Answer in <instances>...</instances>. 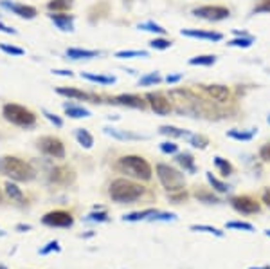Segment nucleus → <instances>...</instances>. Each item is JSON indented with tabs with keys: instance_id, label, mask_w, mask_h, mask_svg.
<instances>
[{
	"instance_id": "33",
	"label": "nucleus",
	"mask_w": 270,
	"mask_h": 269,
	"mask_svg": "<svg viewBox=\"0 0 270 269\" xmlns=\"http://www.w3.org/2000/svg\"><path fill=\"white\" fill-rule=\"evenodd\" d=\"M256 134V130H251V132H239V130H229L227 135L233 137V139H238V141H251L252 137Z\"/></svg>"
},
{
	"instance_id": "58",
	"label": "nucleus",
	"mask_w": 270,
	"mask_h": 269,
	"mask_svg": "<svg viewBox=\"0 0 270 269\" xmlns=\"http://www.w3.org/2000/svg\"><path fill=\"white\" fill-rule=\"evenodd\" d=\"M0 269H6V268H4V266H0Z\"/></svg>"
},
{
	"instance_id": "9",
	"label": "nucleus",
	"mask_w": 270,
	"mask_h": 269,
	"mask_svg": "<svg viewBox=\"0 0 270 269\" xmlns=\"http://www.w3.org/2000/svg\"><path fill=\"white\" fill-rule=\"evenodd\" d=\"M144 100L150 103L151 110L155 112V114H160V116H168L173 110V105L168 98L164 96L162 92H148L144 96Z\"/></svg>"
},
{
	"instance_id": "27",
	"label": "nucleus",
	"mask_w": 270,
	"mask_h": 269,
	"mask_svg": "<svg viewBox=\"0 0 270 269\" xmlns=\"http://www.w3.org/2000/svg\"><path fill=\"white\" fill-rule=\"evenodd\" d=\"M176 163H178L184 170L195 172V159H193V155L191 154H178L176 155Z\"/></svg>"
},
{
	"instance_id": "5",
	"label": "nucleus",
	"mask_w": 270,
	"mask_h": 269,
	"mask_svg": "<svg viewBox=\"0 0 270 269\" xmlns=\"http://www.w3.org/2000/svg\"><path fill=\"white\" fill-rule=\"evenodd\" d=\"M2 116L6 118V121L13 123L20 128H32L36 125V116L29 109H25L16 103H6L2 107Z\"/></svg>"
},
{
	"instance_id": "7",
	"label": "nucleus",
	"mask_w": 270,
	"mask_h": 269,
	"mask_svg": "<svg viewBox=\"0 0 270 269\" xmlns=\"http://www.w3.org/2000/svg\"><path fill=\"white\" fill-rule=\"evenodd\" d=\"M38 148H40L45 155L54 157V159H63V157H65V145L62 143V139L52 137V135L40 137V139H38Z\"/></svg>"
},
{
	"instance_id": "18",
	"label": "nucleus",
	"mask_w": 270,
	"mask_h": 269,
	"mask_svg": "<svg viewBox=\"0 0 270 269\" xmlns=\"http://www.w3.org/2000/svg\"><path fill=\"white\" fill-rule=\"evenodd\" d=\"M58 94H62L65 98H72V100H83V101H92V100H97L95 96L88 94L85 90H79L76 87H58L56 89Z\"/></svg>"
},
{
	"instance_id": "28",
	"label": "nucleus",
	"mask_w": 270,
	"mask_h": 269,
	"mask_svg": "<svg viewBox=\"0 0 270 269\" xmlns=\"http://www.w3.org/2000/svg\"><path fill=\"white\" fill-rule=\"evenodd\" d=\"M216 62V56L214 54H200V56H193L189 60V65H204V67H209Z\"/></svg>"
},
{
	"instance_id": "47",
	"label": "nucleus",
	"mask_w": 270,
	"mask_h": 269,
	"mask_svg": "<svg viewBox=\"0 0 270 269\" xmlns=\"http://www.w3.org/2000/svg\"><path fill=\"white\" fill-rule=\"evenodd\" d=\"M50 251H60V246H58V242H49L45 248H42L40 250V255H49Z\"/></svg>"
},
{
	"instance_id": "45",
	"label": "nucleus",
	"mask_w": 270,
	"mask_h": 269,
	"mask_svg": "<svg viewBox=\"0 0 270 269\" xmlns=\"http://www.w3.org/2000/svg\"><path fill=\"white\" fill-rule=\"evenodd\" d=\"M160 150H162L164 154H175L176 150H178V145H175L173 141H164L160 145Z\"/></svg>"
},
{
	"instance_id": "40",
	"label": "nucleus",
	"mask_w": 270,
	"mask_h": 269,
	"mask_svg": "<svg viewBox=\"0 0 270 269\" xmlns=\"http://www.w3.org/2000/svg\"><path fill=\"white\" fill-rule=\"evenodd\" d=\"M252 13L258 15V13H270V0H258V4L254 6Z\"/></svg>"
},
{
	"instance_id": "46",
	"label": "nucleus",
	"mask_w": 270,
	"mask_h": 269,
	"mask_svg": "<svg viewBox=\"0 0 270 269\" xmlns=\"http://www.w3.org/2000/svg\"><path fill=\"white\" fill-rule=\"evenodd\" d=\"M227 228H236V230H245V231L254 230V228H252V224H249V222H229V224H227Z\"/></svg>"
},
{
	"instance_id": "23",
	"label": "nucleus",
	"mask_w": 270,
	"mask_h": 269,
	"mask_svg": "<svg viewBox=\"0 0 270 269\" xmlns=\"http://www.w3.org/2000/svg\"><path fill=\"white\" fill-rule=\"evenodd\" d=\"M81 78H85V80H88V82H94V84H101V85H112V84H115V76H103V74L81 72Z\"/></svg>"
},
{
	"instance_id": "57",
	"label": "nucleus",
	"mask_w": 270,
	"mask_h": 269,
	"mask_svg": "<svg viewBox=\"0 0 270 269\" xmlns=\"http://www.w3.org/2000/svg\"><path fill=\"white\" fill-rule=\"evenodd\" d=\"M267 235H269V237H270V231H267Z\"/></svg>"
},
{
	"instance_id": "41",
	"label": "nucleus",
	"mask_w": 270,
	"mask_h": 269,
	"mask_svg": "<svg viewBox=\"0 0 270 269\" xmlns=\"http://www.w3.org/2000/svg\"><path fill=\"white\" fill-rule=\"evenodd\" d=\"M0 49L7 54H13V56H22L24 54V49H20V47H15V45H9V44H0Z\"/></svg>"
},
{
	"instance_id": "6",
	"label": "nucleus",
	"mask_w": 270,
	"mask_h": 269,
	"mask_svg": "<svg viewBox=\"0 0 270 269\" xmlns=\"http://www.w3.org/2000/svg\"><path fill=\"white\" fill-rule=\"evenodd\" d=\"M157 175H159V181L162 183V186L170 193L184 190V185H186L184 173L175 170L170 165H157Z\"/></svg>"
},
{
	"instance_id": "11",
	"label": "nucleus",
	"mask_w": 270,
	"mask_h": 269,
	"mask_svg": "<svg viewBox=\"0 0 270 269\" xmlns=\"http://www.w3.org/2000/svg\"><path fill=\"white\" fill-rule=\"evenodd\" d=\"M42 222L45 226H50V228H70L72 222H74V219H72L70 213L58 210V212H50L47 215H44Z\"/></svg>"
},
{
	"instance_id": "2",
	"label": "nucleus",
	"mask_w": 270,
	"mask_h": 269,
	"mask_svg": "<svg viewBox=\"0 0 270 269\" xmlns=\"http://www.w3.org/2000/svg\"><path fill=\"white\" fill-rule=\"evenodd\" d=\"M0 173H4L13 181H20V183H27V181L34 179V168L25 163V161L15 157V155H4L0 157Z\"/></svg>"
},
{
	"instance_id": "35",
	"label": "nucleus",
	"mask_w": 270,
	"mask_h": 269,
	"mask_svg": "<svg viewBox=\"0 0 270 269\" xmlns=\"http://www.w3.org/2000/svg\"><path fill=\"white\" fill-rule=\"evenodd\" d=\"M160 82H162V78H160L159 72H150V74H146V76H143L139 80V85L146 87V85H155V84H160Z\"/></svg>"
},
{
	"instance_id": "38",
	"label": "nucleus",
	"mask_w": 270,
	"mask_h": 269,
	"mask_svg": "<svg viewBox=\"0 0 270 269\" xmlns=\"http://www.w3.org/2000/svg\"><path fill=\"white\" fill-rule=\"evenodd\" d=\"M133 56L148 58V51H132V49H128V51H117L115 52V58H133Z\"/></svg>"
},
{
	"instance_id": "32",
	"label": "nucleus",
	"mask_w": 270,
	"mask_h": 269,
	"mask_svg": "<svg viewBox=\"0 0 270 269\" xmlns=\"http://www.w3.org/2000/svg\"><path fill=\"white\" fill-rule=\"evenodd\" d=\"M252 44H254V38L247 34V36H238V38L231 40L227 45H231V47H243V49H249Z\"/></svg>"
},
{
	"instance_id": "20",
	"label": "nucleus",
	"mask_w": 270,
	"mask_h": 269,
	"mask_svg": "<svg viewBox=\"0 0 270 269\" xmlns=\"http://www.w3.org/2000/svg\"><path fill=\"white\" fill-rule=\"evenodd\" d=\"M63 110H65V114L69 116V118H74V119L90 118V110L85 109V107H79V105H74V103H65Z\"/></svg>"
},
{
	"instance_id": "50",
	"label": "nucleus",
	"mask_w": 270,
	"mask_h": 269,
	"mask_svg": "<svg viewBox=\"0 0 270 269\" xmlns=\"http://www.w3.org/2000/svg\"><path fill=\"white\" fill-rule=\"evenodd\" d=\"M182 80V74H170V76H166V82L168 84H176V82H180Z\"/></svg>"
},
{
	"instance_id": "8",
	"label": "nucleus",
	"mask_w": 270,
	"mask_h": 269,
	"mask_svg": "<svg viewBox=\"0 0 270 269\" xmlns=\"http://www.w3.org/2000/svg\"><path fill=\"white\" fill-rule=\"evenodd\" d=\"M193 15L198 18L209 20V22H220V20L229 18L231 11L225 6H202L193 9Z\"/></svg>"
},
{
	"instance_id": "55",
	"label": "nucleus",
	"mask_w": 270,
	"mask_h": 269,
	"mask_svg": "<svg viewBox=\"0 0 270 269\" xmlns=\"http://www.w3.org/2000/svg\"><path fill=\"white\" fill-rule=\"evenodd\" d=\"M251 269H256V268H251ZM258 269H270L269 266H265V268H258Z\"/></svg>"
},
{
	"instance_id": "31",
	"label": "nucleus",
	"mask_w": 270,
	"mask_h": 269,
	"mask_svg": "<svg viewBox=\"0 0 270 269\" xmlns=\"http://www.w3.org/2000/svg\"><path fill=\"white\" fill-rule=\"evenodd\" d=\"M6 193L13 199V201H18V202L24 201V193H22V190H20L16 185H13L11 181H7L6 183Z\"/></svg>"
},
{
	"instance_id": "17",
	"label": "nucleus",
	"mask_w": 270,
	"mask_h": 269,
	"mask_svg": "<svg viewBox=\"0 0 270 269\" xmlns=\"http://www.w3.org/2000/svg\"><path fill=\"white\" fill-rule=\"evenodd\" d=\"M184 36H189V38H202V40H209V42H220L223 38L222 33L216 31H200V29H182Z\"/></svg>"
},
{
	"instance_id": "48",
	"label": "nucleus",
	"mask_w": 270,
	"mask_h": 269,
	"mask_svg": "<svg viewBox=\"0 0 270 269\" xmlns=\"http://www.w3.org/2000/svg\"><path fill=\"white\" fill-rule=\"evenodd\" d=\"M259 157L263 161H270V143H265L263 147L259 148Z\"/></svg>"
},
{
	"instance_id": "51",
	"label": "nucleus",
	"mask_w": 270,
	"mask_h": 269,
	"mask_svg": "<svg viewBox=\"0 0 270 269\" xmlns=\"http://www.w3.org/2000/svg\"><path fill=\"white\" fill-rule=\"evenodd\" d=\"M0 31L2 33H7V34H16V31L13 29V27H7V26H4L2 22H0Z\"/></svg>"
},
{
	"instance_id": "1",
	"label": "nucleus",
	"mask_w": 270,
	"mask_h": 269,
	"mask_svg": "<svg viewBox=\"0 0 270 269\" xmlns=\"http://www.w3.org/2000/svg\"><path fill=\"white\" fill-rule=\"evenodd\" d=\"M170 100L175 105V110L178 114H191L193 118H198V116H209L206 105H204V100L198 98L189 89H173L170 92Z\"/></svg>"
},
{
	"instance_id": "44",
	"label": "nucleus",
	"mask_w": 270,
	"mask_h": 269,
	"mask_svg": "<svg viewBox=\"0 0 270 269\" xmlns=\"http://www.w3.org/2000/svg\"><path fill=\"white\" fill-rule=\"evenodd\" d=\"M44 116L49 119L54 127H58V128H62L63 127V121H62V118H58L56 114H52V112H49V110H44Z\"/></svg>"
},
{
	"instance_id": "19",
	"label": "nucleus",
	"mask_w": 270,
	"mask_h": 269,
	"mask_svg": "<svg viewBox=\"0 0 270 269\" xmlns=\"http://www.w3.org/2000/svg\"><path fill=\"white\" fill-rule=\"evenodd\" d=\"M108 13H110V4L103 0V2H97V4H94V6L88 9V20H90V24H97Z\"/></svg>"
},
{
	"instance_id": "53",
	"label": "nucleus",
	"mask_w": 270,
	"mask_h": 269,
	"mask_svg": "<svg viewBox=\"0 0 270 269\" xmlns=\"http://www.w3.org/2000/svg\"><path fill=\"white\" fill-rule=\"evenodd\" d=\"M263 202H267V206L270 208V188H269V190H265V193H263Z\"/></svg>"
},
{
	"instance_id": "3",
	"label": "nucleus",
	"mask_w": 270,
	"mask_h": 269,
	"mask_svg": "<svg viewBox=\"0 0 270 269\" xmlns=\"http://www.w3.org/2000/svg\"><path fill=\"white\" fill-rule=\"evenodd\" d=\"M144 193V186L137 185L130 179H115L112 181L110 185V190H108V195L112 197V201L115 202H135L137 199L143 197Z\"/></svg>"
},
{
	"instance_id": "37",
	"label": "nucleus",
	"mask_w": 270,
	"mask_h": 269,
	"mask_svg": "<svg viewBox=\"0 0 270 269\" xmlns=\"http://www.w3.org/2000/svg\"><path fill=\"white\" fill-rule=\"evenodd\" d=\"M150 47L151 49H157V51H164V49H170L171 42L166 38H153L150 42Z\"/></svg>"
},
{
	"instance_id": "52",
	"label": "nucleus",
	"mask_w": 270,
	"mask_h": 269,
	"mask_svg": "<svg viewBox=\"0 0 270 269\" xmlns=\"http://www.w3.org/2000/svg\"><path fill=\"white\" fill-rule=\"evenodd\" d=\"M54 74H60V76H74V72H70V71H62V69H54Z\"/></svg>"
},
{
	"instance_id": "24",
	"label": "nucleus",
	"mask_w": 270,
	"mask_h": 269,
	"mask_svg": "<svg viewBox=\"0 0 270 269\" xmlns=\"http://www.w3.org/2000/svg\"><path fill=\"white\" fill-rule=\"evenodd\" d=\"M105 134L112 135L115 139H121V141H126V139H144V137H141V135L130 134V132H123V130H117V128H112V127H105Z\"/></svg>"
},
{
	"instance_id": "26",
	"label": "nucleus",
	"mask_w": 270,
	"mask_h": 269,
	"mask_svg": "<svg viewBox=\"0 0 270 269\" xmlns=\"http://www.w3.org/2000/svg\"><path fill=\"white\" fill-rule=\"evenodd\" d=\"M159 130H160V134L170 135V137H188L189 135L188 130H182V128H176V127H170V125H164V127H160Z\"/></svg>"
},
{
	"instance_id": "15",
	"label": "nucleus",
	"mask_w": 270,
	"mask_h": 269,
	"mask_svg": "<svg viewBox=\"0 0 270 269\" xmlns=\"http://www.w3.org/2000/svg\"><path fill=\"white\" fill-rule=\"evenodd\" d=\"M72 181H74V172H72L69 167L52 168V172H50V183L65 186V185H69V183H72Z\"/></svg>"
},
{
	"instance_id": "12",
	"label": "nucleus",
	"mask_w": 270,
	"mask_h": 269,
	"mask_svg": "<svg viewBox=\"0 0 270 269\" xmlns=\"http://www.w3.org/2000/svg\"><path fill=\"white\" fill-rule=\"evenodd\" d=\"M231 204L234 206V210H238L239 213H258L259 212V202L256 199L249 197V195H238V197L231 199Z\"/></svg>"
},
{
	"instance_id": "42",
	"label": "nucleus",
	"mask_w": 270,
	"mask_h": 269,
	"mask_svg": "<svg viewBox=\"0 0 270 269\" xmlns=\"http://www.w3.org/2000/svg\"><path fill=\"white\" fill-rule=\"evenodd\" d=\"M196 199L206 201V202H218V199L214 197L211 192H207V190H198V192H196Z\"/></svg>"
},
{
	"instance_id": "4",
	"label": "nucleus",
	"mask_w": 270,
	"mask_h": 269,
	"mask_svg": "<svg viewBox=\"0 0 270 269\" xmlns=\"http://www.w3.org/2000/svg\"><path fill=\"white\" fill-rule=\"evenodd\" d=\"M117 170L141 181L151 179L150 163L144 157H141V155H125V157H121L119 163H117Z\"/></svg>"
},
{
	"instance_id": "22",
	"label": "nucleus",
	"mask_w": 270,
	"mask_h": 269,
	"mask_svg": "<svg viewBox=\"0 0 270 269\" xmlns=\"http://www.w3.org/2000/svg\"><path fill=\"white\" fill-rule=\"evenodd\" d=\"M74 6V0H50L47 4V9L50 13H65Z\"/></svg>"
},
{
	"instance_id": "30",
	"label": "nucleus",
	"mask_w": 270,
	"mask_h": 269,
	"mask_svg": "<svg viewBox=\"0 0 270 269\" xmlns=\"http://www.w3.org/2000/svg\"><path fill=\"white\" fill-rule=\"evenodd\" d=\"M137 29H141V31H148V33H155V34H166V29H164L162 26H159V24H155V22H143V24H139Z\"/></svg>"
},
{
	"instance_id": "21",
	"label": "nucleus",
	"mask_w": 270,
	"mask_h": 269,
	"mask_svg": "<svg viewBox=\"0 0 270 269\" xmlns=\"http://www.w3.org/2000/svg\"><path fill=\"white\" fill-rule=\"evenodd\" d=\"M67 56L72 58V60H88V58L99 56V52L92 51V49H78V47H72V49H67Z\"/></svg>"
},
{
	"instance_id": "34",
	"label": "nucleus",
	"mask_w": 270,
	"mask_h": 269,
	"mask_svg": "<svg viewBox=\"0 0 270 269\" xmlns=\"http://www.w3.org/2000/svg\"><path fill=\"white\" fill-rule=\"evenodd\" d=\"M150 215H157V212L155 210H144V212H135V213H128V215H125V220H130V222H133V220H143V219L150 217Z\"/></svg>"
},
{
	"instance_id": "29",
	"label": "nucleus",
	"mask_w": 270,
	"mask_h": 269,
	"mask_svg": "<svg viewBox=\"0 0 270 269\" xmlns=\"http://www.w3.org/2000/svg\"><path fill=\"white\" fill-rule=\"evenodd\" d=\"M214 165H216V168L220 170L222 175H231V173L234 172L233 165H231V163H229L227 159L220 157V155H216V157H214Z\"/></svg>"
},
{
	"instance_id": "25",
	"label": "nucleus",
	"mask_w": 270,
	"mask_h": 269,
	"mask_svg": "<svg viewBox=\"0 0 270 269\" xmlns=\"http://www.w3.org/2000/svg\"><path fill=\"white\" fill-rule=\"evenodd\" d=\"M76 139L83 148H92V145H94V137H92V134L88 132L87 128H78L76 130Z\"/></svg>"
},
{
	"instance_id": "14",
	"label": "nucleus",
	"mask_w": 270,
	"mask_h": 269,
	"mask_svg": "<svg viewBox=\"0 0 270 269\" xmlns=\"http://www.w3.org/2000/svg\"><path fill=\"white\" fill-rule=\"evenodd\" d=\"M110 103H115V105H123V107H130V109H144L146 101L137 94H119V96H113L110 100Z\"/></svg>"
},
{
	"instance_id": "36",
	"label": "nucleus",
	"mask_w": 270,
	"mask_h": 269,
	"mask_svg": "<svg viewBox=\"0 0 270 269\" xmlns=\"http://www.w3.org/2000/svg\"><path fill=\"white\" fill-rule=\"evenodd\" d=\"M207 181H209V185L213 186V188H214V190H216V192L223 193V192H227V190H229V186H227L225 183H223V181L216 179V177H214L213 173H207Z\"/></svg>"
},
{
	"instance_id": "49",
	"label": "nucleus",
	"mask_w": 270,
	"mask_h": 269,
	"mask_svg": "<svg viewBox=\"0 0 270 269\" xmlns=\"http://www.w3.org/2000/svg\"><path fill=\"white\" fill-rule=\"evenodd\" d=\"M107 213L105 212H99V213H90L87 217V220H99V222H105L107 220Z\"/></svg>"
},
{
	"instance_id": "16",
	"label": "nucleus",
	"mask_w": 270,
	"mask_h": 269,
	"mask_svg": "<svg viewBox=\"0 0 270 269\" xmlns=\"http://www.w3.org/2000/svg\"><path fill=\"white\" fill-rule=\"evenodd\" d=\"M49 18L54 22V26L60 31L70 33L74 31V15H65V13H50Z\"/></svg>"
},
{
	"instance_id": "10",
	"label": "nucleus",
	"mask_w": 270,
	"mask_h": 269,
	"mask_svg": "<svg viewBox=\"0 0 270 269\" xmlns=\"http://www.w3.org/2000/svg\"><path fill=\"white\" fill-rule=\"evenodd\" d=\"M200 90L206 94V98L213 100L216 103H227L231 100V89L227 85H200Z\"/></svg>"
},
{
	"instance_id": "54",
	"label": "nucleus",
	"mask_w": 270,
	"mask_h": 269,
	"mask_svg": "<svg viewBox=\"0 0 270 269\" xmlns=\"http://www.w3.org/2000/svg\"><path fill=\"white\" fill-rule=\"evenodd\" d=\"M16 230H20V231H29V230H31V226H29V224H18V226H16Z\"/></svg>"
},
{
	"instance_id": "59",
	"label": "nucleus",
	"mask_w": 270,
	"mask_h": 269,
	"mask_svg": "<svg viewBox=\"0 0 270 269\" xmlns=\"http://www.w3.org/2000/svg\"><path fill=\"white\" fill-rule=\"evenodd\" d=\"M269 125H270V116H269Z\"/></svg>"
},
{
	"instance_id": "56",
	"label": "nucleus",
	"mask_w": 270,
	"mask_h": 269,
	"mask_svg": "<svg viewBox=\"0 0 270 269\" xmlns=\"http://www.w3.org/2000/svg\"><path fill=\"white\" fill-rule=\"evenodd\" d=\"M0 202H2V193H0Z\"/></svg>"
},
{
	"instance_id": "43",
	"label": "nucleus",
	"mask_w": 270,
	"mask_h": 269,
	"mask_svg": "<svg viewBox=\"0 0 270 269\" xmlns=\"http://www.w3.org/2000/svg\"><path fill=\"white\" fill-rule=\"evenodd\" d=\"M191 230H193V231H206V233H213V235H216V237H222V235H223L220 230L211 228V226H191Z\"/></svg>"
},
{
	"instance_id": "39",
	"label": "nucleus",
	"mask_w": 270,
	"mask_h": 269,
	"mask_svg": "<svg viewBox=\"0 0 270 269\" xmlns=\"http://www.w3.org/2000/svg\"><path fill=\"white\" fill-rule=\"evenodd\" d=\"M191 145H193L195 148H206L209 145V139L206 137V135H202V134L191 135Z\"/></svg>"
},
{
	"instance_id": "13",
	"label": "nucleus",
	"mask_w": 270,
	"mask_h": 269,
	"mask_svg": "<svg viewBox=\"0 0 270 269\" xmlns=\"http://www.w3.org/2000/svg\"><path fill=\"white\" fill-rule=\"evenodd\" d=\"M0 6L9 9L11 13L18 15L20 18L31 20L36 17V9L32 6H25V4H16V2H9V0H0Z\"/></svg>"
}]
</instances>
